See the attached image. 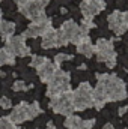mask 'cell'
I'll return each mask as SVG.
<instances>
[{
  "mask_svg": "<svg viewBox=\"0 0 128 129\" xmlns=\"http://www.w3.org/2000/svg\"><path fill=\"white\" fill-rule=\"evenodd\" d=\"M94 48H95V54H96V60L98 62H102L105 63V66L109 69H113L116 66V51H115V47H113V39H98L96 44H94Z\"/></svg>",
  "mask_w": 128,
  "mask_h": 129,
  "instance_id": "2",
  "label": "cell"
},
{
  "mask_svg": "<svg viewBox=\"0 0 128 129\" xmlns=\"http://www.w3.org/2000/svg\"><path fill=\"white\" fill-rule=\"evenodd\" d=\"M0 2H2V0H0Z\"/></svg>",
  "mask_w": 128,
  "mask_h": 129,
  "instance_id": "34",
  "label": "cell"
},
{
  "mask_svg": "<svg viewBox=\"0 0 128 129\" xmlns=\"http://www.w3.org/2000/svg\"><path fill=\"white\" fill-rule=\"evenodd\" d=\"M0 107H2V108H5V110L11 108V107H12V102H11V99H9V98H6V96L0 98Z\"/></svg>",
  "mask_w": 128,
  "mask_h": 129,
  "instance_id": "26",
  "label": "cell"
},
{
  "mask_svg": "<svg viewBox=\"0 0 128 129\" xmlns=\"http://www.w3.org/2000/svg\"><path fill=\"white\" fill-rule=\"evenodd\" d=\"M48 3L47 2H42V0H30V2H27L26 5H23V6H20V12L26 17V18H29V20H38L39 17H42V15H45L44 14V9H45V6H47Z\"/></svg>",
  "mask_w": 128,
  "mask_h": 129,
  "instance_id": "8",
  "label": "cell"
},
{
  "mask_svg": "<svg viewBox=\"0 0 128 129\" xmlns=\"http://www.w3.org/2000/svg\"><path fill=\"white\" fill-rule=\"evenodd\" d=\"M12 89H14L15 92H21V90H27V89H29V86H27L24 81H15V83H14V86H12Z\"/></svg>",
  "mask_w": 128,
  "mask_h": 129,
  "instance_id": "25",
  "label": "cell"
},
{
  "mask_svg": "<svg viewBox=\"0 0 128 129\" xmlns=\"http://www.w3.org/2000/svg\"><path fill=\"white\" fill-rule=\"evenodd\" d=\"M0 129H18V126L11 123L8 117H0Z\"/></svg>",
  "mask_w": 128,
  "mask_h": 129,
  "instance_id": "24",
  "label": "cell"
},
{
  "mask_svg": "<svg viewBox=\"0 0 128 129\" xmlns=\"http://www.w3.org/2000/svg\"><path fill=\"white\" fill-rule=\"evenodd\" d=\"M77 53L81 54V56H84V57H88V59H91L95 54V48H94V44H92V41H91L89 36H84L77 44Z\"/></svg>",
  "mask_w": 128,
  "mask_h": 129,
  "instance_id": "15",
  "label": "cell"
},
{
  "mask_svg": "<svg viewBox=\"0 0 128 129\" xmlns=\"http://www.w3.org/2000/svg\"><path fill=\"white\" fill-rule=\"evenodd\" d=\"M39 114H41V107H39L38 102H32V104L27 105V119H29V120L35 119V117L39 116Z\"/></svg>",
  "mask_w": 128,
  "mask_h": 129,
  "instance_id": "20",
  "label": "cell"
},
{
  "mask_svg": "<svg viewBox=\"0 0 128 129\" xmlns=\"http://www.w3.org/2000/svg\"><path fill=\"white\" fill-rule=\"evenodd\" d=\"M92 101H94V107L96 110H101L107 102H109V98H107V92L104 89V86L98 81L96 83V87L92 90Z\"/></svg>",
  "mask_w": 128,
  "mask_h": 129,
  "instance_id": "13",
  "label": "cell"
},
{
  "mask_svg": "<svg viewBox=\"0 0 128 129\" xmlns=\"http://www.w3.org/2000/svg\"><path fill=\"white\" fill-rule=\"evenodd\" d=\"M60 30H62V33L66 36L68 42H69V44H74V45H77L84 36H89V35H84V33L81 32L80 26H78L74 20L65 21L63 24L60 26Z\"/></svg>",
  "mask_w": 128,
  "mask_h": 129,
  "instance_id": "9",
  "label": "cell"
},
{
  "mask_svg": "<svg viewBox=\"0 0 128 129\" xmlns=\"http://www.w3.org/2000/svg\"><path fill=\"white\" fill-rule=\"evenodd\" d=\"M127 111H128V105L122 107V108H119V116H124V114H125Z\"/></svg>",
  "mask_w": 128,
  "mask_h": 129,
  "instance_id": "27",
  "label": "cell"
},
{
  "mask_svg": "<svg viewBox=\"0 0 128 129\" xmlns=\"http://www.w3.org/2000/svg\"><path fill=\"white\" fill-rule=\"evenodd\" d=\"M14 63H15V57L6 48H2L0 50V66L2 64H14Z\"/></svg>",
  "mask_w": 128,
  "mask_h": 129,
  "instance_id": "19",
  "label": "cell"
},
{
  "mask_svg": "<svg viewBox=\"0 0 128 129\" xmlns=\"http://www.w3.org/2000/svg\"><path fill=\"white\" fill-rule=\"evenodd\" d=\"M27 102H21V104H18L14 110H12V113L9 114V122L11 123H14V125H20V123H23V122H26V120H29L27 119Z\"/></svg>",
  "mask_w": 128,
  "mask_h": 129,
  "instance_id": "12",
  "label": "cell"
},
{
  "mask_svg": "<svg viewBox=\"0 0 128 129\" xmlns=\"http://www.w3.org/2000/svg\"><path fill=\"white\" fill-rule=\"evenodd\" d=\"M47 60H48L47 57H42V56H33V59L30 60V66L35 68V69H38L39 66H42Z\"/></svg>",
  "mask_w": 128,
  "mask_h": 129,
  "instance_id": "22",
  "label": "cell"
},
{
  "mask_svg": "<svg viewBox=\"0 0 128 129\" xmlns=\"http://www.w3.org/2000/svg\"><path fill=\"white\" fill-rule=\"evenodd\" d=\"M71 59H72V56L60 53V54H57V56L54 57V62H53V63H54L56 66H57V68H59V66H60V64L63 63V62H66V60H71Z\"/></svg>",
  "mask_w": 128,
  "mask_h": 129,
  "instance_id": "23",
  "label": "cell"
},
{
  "mask_svg": "<svg viewBox=\"0 0 128 129\" xmlns=\"http://www.w3.org/2000/svg\"><path fill=\"white\" fill-rule=\"evenodd\" d=\"M104 9H105V2L104 0H83L80 3V11L83 14V18L94 20V17L98 15Z\"/></svg>",
  "mask_w": 128,
  "mask_h": 129,
  "instance_id": "11",
  "label": "cell"
},
{
  "mask_svg": "<svg viewBox=\"0 0 128 129\" xmlns=\"http://www.w3.org/2000/svg\"><path fill=\"white\" fill-rule=\"evenodd\" d=\"M14 32H15V24L14 23L0 20V36H3V39H6L9 36H14Z\"/></svg>",
  "mask_w": 128,
  "mask_h": 129,
  "instance_id": "17",
  "label": "cell"
},
{
  "mask_svg": "<svg viewBox=\"0 0 128 129\" xmlns=\"http://www.w3.org/2000/svg\"><path fill=\"white\" fill-rule=\"evenodd\" d=\"M92 86L89 83H80L75 90H72V107L74 111H84L94 107L92 101Z\"/></svg>",
  "mask_w": 128,
  "mask_h": 129,
  "instance_id": "4",
  "label": "cell"
},
{
  "mask_svg": "<svg viewBox=\"0 0 128 129\" xmlns=\"http://www.w3.org/2000/svg\"><path fill=\"white\" fill-rule=\"evenodd\" d=\"M96 80L104 86L109 102L124 101L128 96L125 83L116 75V74H96Z\"/></svg>",
  "mask_w": 128,
  "mask_h": 129,
  "instance_id": "1",
  "label": "cell"
},
{
  "mask_svg": "<svg viewBox=\"0 0 128 129\" xmlns=\"http://www.w3.org/2000/svg\"><path fill=\"white\" fill-rule=\"evenodd\" d=\"M50 108L56 113V114H62V116H71L74 113V107H72V90L62 93L56 98H51L50 101Z\"/></svg>",
  "mask_w": 128,
  "mask_h": 129,
  "instance_id": "5",
  "label": "cell"
},
{
  "mask_svg": "<svg viewBox=\"0 0 128 129\" xmlns=\"http://www.w3.org/2000/svg\"><path fill=\"white\" fill-rule=\"evenodd\" d=\"M42 48L45 50H50V48H57L59 44H57V30L56 29H50L42 35V44H41Z\"/></svg>",
  "mask_w": 128,
  "mask_h": 129,
  "instance_id": "16",
  "label": "cell"
},
{
  "mask_svg": "<svg viewBox=\"0 0 128 129\" xmlns=\"http://www.w3.org/2000/svg\"><path fill=\"white\" fill-rule=\"evenodd\" d=\"M57 69H59V68L53 63V62L47 60L42 66H39L36 71H38V75H39L41 81H42V83H48V81L53 78V75H54V72H56Z\"/></svg>",
  "mask_w": 128,
  "mask_h": 129,
  "instance_id": "14",
  "label": "cell"
},
{
  "mask_svg": "<svg viewBox=\"0 0 128 129\" xmlns=\"http://www.w3.org/2000/svg\"><path fill=\"white\" fill-rule=\"evenodd\" d=\"M102 129H115V126H113L112 123H105V125L102 126Z\"/></svg>",
  "mask_w": 128,
  "mask_h": 129,
  "instance_id": "29",
  "label": "cell"
},
{
  "mask_svg": "<svg viewBox=\"0 0 128 129\" xmlns=\"http://www.w3.org/2000/svg\"><path fill=\"white\" fill-rule=\"evenodd\" d=\"M0 18H2V9H0Z\"/></svg>",
  "mask_w": 128,
  "mask_h": 129,
  "instance_id": "32",
  "label": "cell"
},
{
  "mask_svg": "<svg viewBox=\"0 0 128 129\" xmlns=\"http://www.w3.org/2000/svg\"><path fill=\"white\" fill-rule=\"evenodd\" d=\"M5 44H6V50L14 56H20V57H26L30 54V47L26 45V38L23 35L20 36H9L5 39Z\"/></svg>",
  "mask_w": 128,
  "mask_h": 129,
  "instance_id": "6",
  "label": "cell"
},
{
  "mask_svg": "<svg viewBox=\"0 0 128 129\" xmlns=\"http://www.w3.org/2000/svg\"><path fill=\"white\" fill-rule=\"evenodd\" d=\"M107 21H109V29L118 36L124 35L128 30L127 21H125V14L121 12V11H113L109 15Z\"/></svg>",
  "mask_w": 128,
  "mask_h": 129,
  "instance_id": "10",
  "label": "cell"
},
{
  "mask_svg": "<svg viewBox=\"0 0 128 129\" xmlns=\"http://www.w3.org/2000/svg\"><path fill=\"white\" fill-rule=\"evenodd\" d=\"M27 2H30V0H15V3L18 5V8H20V6H23V5H26Z\"/></svg>",
  "mask_w": 128,
  "mask_h": 129,
  "instance_id": "28",
  "label": "cell"
},
{
  "mask_svg": "<svg viewBox=\"0 0 128 129\" xmlns=\"http://www.w3.org/2000/svg\"><path fill=\"white\" fill-rule=\"evenodd\" d=\"M124 14H125V21H127V26H128V11L127 12H124Z\"/></svg>",
  "mask_w": 128,
  "mask_h": 129,
  "instance_id": "31",
  "label": "cell"
},
{
  "mask_svg": "<svg viewBox=\"0 0 128 129\" xmlns=\"http://www.w3.org/2000/svg\"><path fill=\"white\" fill-rule=\"evenodd\" d=\"M81 122H83V119H80L78 116L71 114V116L66 117V120H65V126H66V129H78L80 128V125H81Z\"/></svg>",
  "mask_w": 128,
  "mask_h": 129,
  "instance_id": "18",
  "label": "cell"
},
{
  "mask_svg": "<svg viewBox=\"0 0 128 129\" xmlns=\"http://www.w3.org/2000/svg\"><path fill=\"white\" fill-rule=\"evenodd\" d=\"M42 2H47V3H48V2H50V0H42Z\"/></svg>",
  "mask_w": 128,
  "mask_h": 129,
  "instance_id": "33",
  "label": "cell"
},
{
  "mask_svg": "<svg viewBox=\"0 0 128 129\" xmlns=\"http://www.w3.org/2000/svg\"><path fill=\"white\" fill-rule=\"evenodd\" d=\"M47 129H54V125H53V122H48V123H47Z\"/></svg>",
  "mask_w": 128,
  "mask_h": 129,
  "instance_id": "30",
  "label": "cell"
},
{
  "mask_svg": "<svg viewBox=\"0 0 128 129\" xmlns=\"http://www.w3.org/2000/svg\"><path fill=\"white\" fill-rule=\"evenodd\" d=\"M71 75L68 72H65L62 69H57L53 75V78L47 83L48 87H47V96L50 98H56L62 93H66L71 90Z\"/></svg>",
  "mask_w": 128,
  "mask_h": 129,
  "instance_id": "3",
  "label": "cell"
},
{
  "mask_svg": "<svg viewBox=\"0 0 128 129\" xmlns=\"http://www.w3.org/2000/svg\"><path fill=\"white\" fill-rule=\"evenodd\" d=\"M53 26H51V18L42 15L39 17L38 20H33L30 23V26L27 27V30L23 33L24 38H36V36H42L47 30H50Z\"/></svg>",
  "mask_w": 128,
  "mask_h": 129,
  "instance_id": "7",
  "label": "cell"
},
{
  "mask_svg": "<svg viewBox=\"0 0 128 129\" xmlns=\"http://www.w3.org/2000/svg\"><path fill=\"white\" fill-rule=\"evenodd\" d=\"M95 27V23H94V20H89V18H83V21H81V24H80V29H81V32L84 33V35H88L91 29H94Z\"/></svg>",
  "mask_w": 128,
  "mask_h": 129,
  "instance_id": "21",
  "label": "cell"
}]
</instances>
